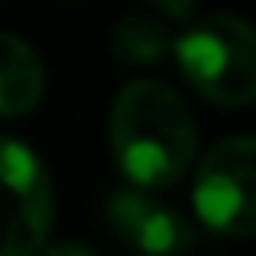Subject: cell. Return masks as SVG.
I'll list each match as a JSON object with an SVG mask.
<instances>
[{
	"mask_svg": "<svg viewBox=\"0 0 256 256\" xmlns=\"http://www.w3.org/2000/svg\"><path fill=\"white\" fill-rule=\"evenodd\" d=\"M106 222L110 230L136 252H154V256H177L192 252L200 245L192 222L181 211L158 204L147 196V188H120L106 200Z\"/></svg>",
	"mask_w": 256,
	"mask_h": 256,
	"instance_id": "5",
	"label": "cell"
},
{
	"mask_svg": "<svg viewBox=\"0 0 256 256\" xmlns=\"http://www.w3.org/2000/svg\"><path fill=\"white\" fill-rule=\"evenodd\" d=\"M110 147L136 188H174L196 162V120L162 80H132L110 110Z\"/></svg>",
	"mask_w": 256,
	"mask_h": 256,
	"instance_id": "1",
	"label": "cell"
},
{
	"mask_svg": "<svg viewBox=\"0 0 256 256\" xmlns=\"http://www.w3.org/2000/svg\"><path fill=\"white\" fill-rule=\"evenodd\" d=\"M110 49L128 68H147L174 53V30L166 16H120L110 30Z\"/></svg>",
	"mask_w": 256,
	"mask_h": 256,
	"instance_id": "7",
	"label": "cell"
},
{
	"mask_svg": "<svg viewBox=\"0 0 256 256\" xmlns=\"http://www.w3.org/2000/svg\"><path fill=\"white\" fill-rule=\"evenodd\" d=\"M192 208L218 238L256 234V136H230L204 154Z\"/></svg>",
	"mask_w": 256,
	"mask_h": 256,
	"instance_id": "3",
	"label": "cell"
},
{
	"mask_svg": "<svg viewBox=\"0 0 256 256\" xmlns=\"http://www.w3.org/2000/svg\"><path fill=\"white\" fill-rule=\"evenodd\" d=\"M46 94L42 56L23 38L0 30V117H23Z\"/></svg>",
	"mask_w": 256,
	"mask_h": 256,
	"instance_id": "6",
	"label": "cell"
},
{
	"mask_svg": "<svg viewBox=\"0 0 256 256\" xmlns=\"http://www.w3.org/2000/svg\"><path fill=\"white\" fill-rule=\"evenodd\" d=\"M158 16H166L170 23H184L192 19V8H196V0H147Z\"/></svg>",
	"mask_w": 256,
	"mask_h": 256,
	"instance_id": "8",
	"label": "cell"
},
{
	"mask_svg": "<svg viewBox=\"0 0 256 256\" xmlns=\"http://www.w3.org/2000/svg\"><path fill=\"white\" fill-rule=\"evenodd\" d=\"M53 226V181L19 140L0 136V256L42 252Z\"/></svg>",
	"mask_w": 256,
	"mask_h": 256,
	"instance_id": "4",
	"label": "cell"
},
{
	"mask_svg": "<svg viewBox=\"0 0 256 256\" xmlns=\"http://www.w3.org/2000/svg\"><path fill=\"white\" fill-rule=\"evenodd\" d=\"M188 87L226 110L256 102V26L241 16L215 12L174 38Z\"/></svg>",
	"mask_w": 256,
	"mask_h": 256,
	"instance_id": "2",
	"label": "cell"
}]
</instances>
